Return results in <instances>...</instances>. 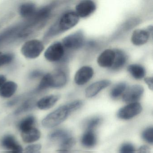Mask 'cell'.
<instances>
[{"label": "cell", "instance_id": "1", "mask_svg": "<svg viewBox=\"0 0 153 153\" xmlns=\"http://www.w3.org/2000/svg\"><path fill=\"white\" fill-rule=\"evenodd\" d=\"M79 18L74 11L64 13L48 29L45 36V39L47 40L73 28L78 23Z\"/></svg>", "mask_w": 153, "mask_h": 153}, {"label": "cell", "instance_id": "2", "mask_svg": "<svg viewBox=\"0 0 153 153\" xmlns=\"http://www.w3.org/2000/svg\"><path fill=\"white\" fill-rule=\"evenodd\" d=\"M70 113L67 104L62 105L48 114L42 121V125L47 128H54L63 122Z\"/></svg>", "mask_w": 153, "mask_h": 153}, {"label": "cell", "instance_id": "3", "mask_svg": "<svg viewBox=\"0 0 153 153\" xmlns=\"http://www.w3.org/2000/svg\"><path fill=\"white\" fill-rule=\"evenodd\" d=\"M44 50V44L42 41L38 39H31L23 44L20 52L26 59L33 60L38 58Z\"/></svg>", "mask_w": 153, "mask_h": 153}, {"label": "cell", "instance_id": "4", "mask_svg": "<svg viewBox=\"0 0 153 153\" xmlns=\"http://www.w3.org/2000/svg\"><path fill=\"white\" fill-rule=\"evenodd\" d=\"M65 54V48L62 42H56L50 45L45 51V59L51 62H56L62 59Z\"/></svg>", "mask_w": 153, "mask_h": 153}, {"label": "cell", "instance_id": "5", "mask_svg": "<svg viewBox=\"0 0 153 153\" xmlns=\"http://www.w3.org/2000/svg\"><path fill=\"white\" fill-rule=\"evenodd\" d=\"M85 42L84 33L81 30L67 36L62 39V43L64 48L71 50H78L83 45Z\"/></svg>", "mask_w": 153, "mask_h": 153}, {"label": "cell", "instance_id": "6", "mask_svg": "<svg viewBox=\"0 0 153 153\" xmlns=\"http://www.w3.org/2000/svg\"><path fill=\"white\" fill-rule=\"evenodd\" d=\"M144 92V88L140 85L131 86L126 88L123 94V100L126 103L137 102L143 95Z\"/></svg>", "mask_w": 153, "mask_h": 153}, {"label": "cell", "instance_id": "7", "mask_svg": "<svg viewBox=\"0 0 153 153\" xmlns=\"http://www.w3.org/2000/svg\"><path fill=\"white\" fill-rule=\"evenodd\" d=\"M142 109L139 103H131L121 108L117 113V116L122 120H129L139 114Z\"/></svg>", "mask_w": 153, "mask_h": 153}, {"label": "cell", "instance_id": "8", "mask_svg": "<svg viewBox=\"0 0 153 153\" xmlns=\"http://www.w3.org/2000/svg\"><path fill=\"white\" fill-rule=\"evenodd\" d=\"M96 10V5L94 1L85 0L80 1L76 7V13L79 17L86 18L93 14Z\"/></svg>", "mask_w": 153, "mask_h": 153}, {"label": "cell", "instance_id": "9", "mask_svg": "<svg viewBox=\"0 0 153 153\" xmlns=\"http://www.w3.org/2000/svg\"><path fill=\"white\" fill-rule=\"evenodd\" d=\"M50 88H59L66 85L67 77L66 73L60 70L49 73Z\"/></svg>", "mask_w": 153, "mask_h": 153}, {"label": "cell", "instance_id": "10", "mask_svg": "<svg viewBox=\"0 0 153 153\" xmlns=\"http://www.w3.org/2000/svg\"><path fill=\"white\" fill-rule=\"evenodd\" d=\"M93 68L88 66L81 67L76 72L74 80L75 83L79 85H85L94 76Z\"/></svg>", "mask_w": 153, "mask_h": 153}, {"label": "cell", "instance_id": "11", "mask_svg": "<svg viewBox=\"0 0 153 153\" xmlns=\"http://www.w3.org/2000/svg\"><path fill=\"white\" fill-rule=\"evenodd\" d=\"M111 81L108 79H103L97 81L90 85L85 90V96L87 97H94L100 93L102 90L109 86Z\"/></svg>", "mask_w": 153, "mask_h": 153}, {"label": "cell", "instance_id": "12", "mask_svg": "<svg viewBox=\"0 0 153 153\" xmlns=\"http://www.w3.org/2000/svg\"><path fill=\"white\" fill-rule=\"evenodd\" d=\"M1 146L5 149L10 150V153L23 152L21 145H19L16 138L11 135H7L4 137L1 140Z\"/></svg>", "mask_w": 153, "mask_h": 153}, {"label": "cell", "instance_id": "13", "mask_svg": "<svg viewBox=\"0 0 153 153\" xmlns=\"http://www.w3.org/2000/svg\"><path fill=\"white\" fill-rule=\"evenodd\" d=\"M115 57L114 50L107 49L100 54L97 59L98 65L102 68H111Z\"/></svg>", "mask_w": 153, "mask_h": 153}, {"label": "cell", "instance_id": "14", "mask_svg": "<svg viewBox=\"0 0 153 153\" xmlns=\"http://www.w3.org/2000/svg\"><path fill=\"white\" fill-rule=\"evenodd\" d=\"M37 10V7L34 3L25 2L20 5L19 7V14L22 18L28 20L34 16Z\"/></svg>", "mask_w": 153, "mask_h": 153}, {"label": "cell", "instance_id": "15", "mask_svg": "<svg viewBox=\"0 0 153 153\" xmlns=\"http://www.w3.org/2000/svg\"><path fill=\"white\" fill-rule=\"evenodd\" d=\"M60 98L59 95L51 94L46 96L37 101L36 106L40 110H46L53 107Z\"/></svg>", "mask_w": 153, "mask_h": 153}, {"label": "cell", "instance_id": "16", "mask_svg": "<svg viewBox=\"0 0 153 153\" xmlns=\"http://www.w3.org/2000/svg\"><path fill=\"white\" fill-rule=\"evenodd\" d=\"M150 34L147 30L136 29L132 33L131 42L136 46H140L145 44L149 39Z\"/></svg>", "mask_w": 153, "mask_h": 153}, {"label": "cell", "instance_id": "17", "mask_svg": "<svg viewBox=\"0 0 153 153\" xmlns=\"http://www.w3.org/2000/svg\"><path fill=\"white\" fill-rule=\"evenodd\" d=\"M18 87L17 84L14 81H6L0 88V97L3 98H10L16 94Z\"/></svg>", "mask_w": 153, "mask_h": 153}, {"label": "cell", "instance_id": "18", "mask_svg": "<svg viewBox=\"0 0 153 153\" xmlns=\"http://www.w3.org/2000/svg\"><path fill=\"white\" fill-rule=\"evenodd\" d=\"M41 137V131L34 127L21 132V137L25 143H33L39 140Z\"/></svg>", "mask_w": 153, "mask_h": 153}, {"label": "cell", "instance_id": "19", "mask_svg": "<svg viewBox=\"0 0 153 153\" xmlns=\"http://www.w3.org/2000/svg\"><path fill=\"white\" fill-rule=\"evenodd\" d=\"M115 53V57L113 64L111 68L114 71L120 69L126 64L127 58L126 53L121 50L116 49L114 50Z\"/></svg>", "mask_w": 153, "mask_h": 153}, {"label": "cell", "instance_id": "20", "mask_svg": "<svg viewBox=\"0 0 153 153\" xmlns=\"http://www.w3.org/2000/svg\"><path fill=\"white\" fill-rule=\"evenodd\" d=\"M127 71L131 76L136 79H141L146 75L145 68L139 64H131L128 66Z\"/></svg>", "mask_w": 153, "mask_h": 153}, {"label": "cell", "instance_id": "21", "mask_svg": "<svg viewBox=\"0 0 153 153\" xmlns=\"http://www.w3.org/2000/svg\"><path fill=\"white\" fill-rule=\"evenodd\" d=\"M81 142L86 147L94 146L96 144L97 137L94 130L87 131L82 137Z\"/></svg>", "mask_w": 153, "mask_h": 153}, {"label": "cell", "instance_id": "22", "mask_svg": "<svg viewBox=\"0 0 153 153\" xmlns=\"http://www.w3.org/2000/svg\"><path fill=\"white\" fill-rule=\"evenodd\" d=\"M36 102L33 98H30L26 100L14 112L15 115H19L32 110L36 105Z\"/></svg>", "mask_w": 153, "mask_h": 153}, {"label": "cell", "instance_id": "23", "mask_svg": "<svg viewBox=\"0 0 153 153\" xmlns=\"http://www.w3.org/2000/svg\"><path fill=\"white\" fill-rule=\"evenodd\" d=\"M36 123V119L33 115H29L22 119L18 123V128L19 130L25 131L34 127Z\"/></svg>", "mask_w": 153, "mask_h": 153}, {"label": "cell", "instance_id": "24", "mask_svg": "<svg viewBox=\"0 0 153 153\" xmlns=\"http://www.w3.org/2000/svg\"><path fill=\"white\" fill-rule=\"evenodd\" d=\"M127 88V84L124 82L118 83L111 89L110 95L113 99H117L123 95Z\"/></svg>", "mask_w": 153, "mask_h": 153}, {"label": "cell", "instance_id": "25", "mask_svg": "<svg viewBox=\"0 0 153 153\" xmlns=\"http://www.w3.org/2000/svg\"><path fill=\"white\" fill-rule=\"evenodd\" d=\"M69 137L68 132L67 131L62 129H57L53 131L50 135L51 139L53 140H58L60 142Z\"/></svg>", "mask_w": 153, "mask_h": 153}, {"label": "cell", "instance_id": "26", "mask_svg": "<svg viewBox=\"0 0 153 153\" xmlns=\"http://www.w3.org/2000/svg\"><path fill=\"white\" fill-rule=\"evenodd\" d=\"M15 59V54L12 53H0V68L11 64Z\"/></svg>", "mask_w": 153, "mask_h": 153}, {"label": "cell", "instance_id": "27", "mask_svg": "<svg viewBox=\"0 0 153 153\" xmlns=\"http://www.w3.org/2000/svg\"><path fill=\"white\" fill-rule=\"evenodd\" d=\"M76 143L75 139L70 136L60 143L61 150L62 151L70 150Z\"/></svg>", "mask_w": 153, "mask_h": 153}, {"label": "cell", "instance_id": "28", "mask_svg": "<svg viewBox=\"0 0 153 153\" xmlns=\"http://www.w3.org/2000/svg\"><path fill=\"white\" fill-rule=\"evenodd\" d=\"M142 137L149 144L153 143V128L149 127L146 129L142 133Z\"/></svg>", "mask_w": 153, "mask_h": 153}, {"label": "cell", "instance_id": "29", "mask_svg": "<svg viewBox=\"0 0 153 153\" xmlns=\"http://www.w3.org/2000/svg\"><path fill=\"white\" fill-rule=\"evenodd\" d=\"M42 146L40 144L29 145L25 149L24 153H41Z\"/></svg>", "mask_w": 153, "mask_h": 153}, {"label": "cell", "instance_id": "30", "mask_svg": "<svg viewBox=\"0 0 153 153\" xmlns=\"http://www.w3.org/2000/svg\"><path fill=\"white\" fill-rule=\"evenodd\" d=\"M67 105L69 111L71 113L79 109L83 105V102L81 100H76Z\"/></svg>", "mask_w": 153, "mask_h": 153}, {"label": "cell", "instance_id": "31", "mask_svg": "<svg viewBox=\"0 0 153 153\" xmlns=\"http://www.w3.org/2000/svg\"><path fill=\"white\" fill-rule=\"evenodd\" d=\"M101 121V119L98 117L91 119L87 123V130H94V129L99 125Z\"/></svg>", "mask_w": 153, "mask_h": 153}, {"label": "cell", "instance_id": "32", "mask_svg": "<svg viewBox=\"0 0 153 153\" xmlns=\"http://www.w3.org/2000/svg\"><path fill=\"white\" fill-rule=\"evenodd\" d=\"M120 153H135V148L131 144L125 143L121 147Z\"/></svg>", "mask_w": 153, "mask_h": 153}, {"label": "cell", "instance_id": "33", "mask_svg": "<svg viewBox=\"0 0 153 153\" xmlns=\"http://www.w3.org/2000/svg\"><path fill=\"white\" fill-rule=\"evenodd\" d=\"M44 74L43 72L40 70H34L30 72L29 78L30 79H36L39 78L41 79Z\"/></svg>", "mask_w": 153, "mask_h": 153}, {"label": "cell", "instance_id": "34", "mask_svg": "<svg viewBox=\"0 0 153 153\" xmlns=\"http://www.w3.org/2000/svg\"><path fill=\"white\" fill-rule=\"evenodd\" d=\"M21 97H17L15 98H13L12 100H10L9 102H8L7 105L8 106H13L16 105L21 100Z\"/></svg>", "mask_w": 153, "mask_h": 153}, {"label": "cell", "instance_id": "35", "mask_svg": "<svg viewBox=\"0 0 153 153\" xmlns=\"http://www.w3.org/2000/svg\"><path fill=\"white\" fill-rule=\"evenodd\" d=\"M144 81L147 85L149 89L151 90H153V78L150 77L145 78Z\"/></svg>", "mask_w": 153, "mask_h": 153}, {"label": "cell", "instance_id": "36", "mask_svg": "<svg viewBox=\"0 0 153 153\" xmlns=\"http://www.w3.org/2000/svg\"><path fill=\"white\" fill-rule=\"evenodd\" d=\"M138 153H150V149L148 146H141L138 149Z\"/></svg>", "mask_w": 153, "mask_h": 153}, {"label": "cell", "instance_id": "37", "mask_svg": "<svg viewBox=\"0 0 153 153\" xmlns=\"http://www.w3.org/2000/svg\"><path fill=\"white\" fill-rule=\"evenodd\" d=\"M7 81V77L4 75H0V88L2 86V85Z\"/></svg>", "mask_w": 153, "mask_h": 153}, {"label": "cell", "instance_id": "38", "mask_svg": "<svg viewBox=\"0 0 153 153\" xmlns=\"http://www.w3.org/2000/svg\"><path fill=\"white\" fill-rule=\"evenodd\" d=\"M17 153V152H13V153Z\"/></svg>", "mask_w": 153, "mask_h": 153}, {"label": "cell", "instance_id": "39", "mask_svg": "<svg viewBox=\"0 0 153 153\" xmlns=\"http://www.w3.org/2000/svg\"><path fill=\"white\" fill-rule=\"evenodd\" d=\"M63 153V152H61V153Z\"/></svg>", "mask_w": 153, "mask_h": 153}]
</instances>
